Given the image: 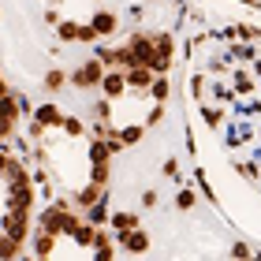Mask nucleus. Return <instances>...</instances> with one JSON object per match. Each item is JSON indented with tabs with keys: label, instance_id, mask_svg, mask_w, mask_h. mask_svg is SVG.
I'll return each instance as SVG.
<instances>
[{
	"label": "nucleus",
	"instance_id": "obj_13",
	"mask_svg": "<svg viewBox=\"0 0 261 261\" xmlns=\"http://www.w3.org/2000/svg\"><path fill=\"white\" fill-rule=\"evenodd\" d=\"M168 93H172V82L164 79V75H153L149 90H146V97H149V101H168Z\"/></svg>",
	"mask_w": 261,
	"mask_h": 261
},
{
	"label": "nucleus",
	"instance_id": "obj_6",
	"mask_svg": "<svg viewBox=\"0 0 261 261\" xmlns=\"http://www.w3.org/2000/svg\"><path fill=\"white\" fill-rule=\"evenodd\" d=\"M120 246L127 254H146L149 250V235L142 228H127V231H120Z\"/></svg>",
	"mask_w": 261,
	"mask_h": 261
},
{
	"label": "nucleus",
	"instance_id": "obj_22",
	"mask_svg": "<svg viewBox=\"0 0 261 261\" xmlns=\"http://www.w3.org/2000/svg\"><path fill=\"white\" fill-rule=\"evenodd\" d=\"M79 27H82V22H56L60 41H79Z\"/></svg>",
	"mask_w": 261,
	"mask_h": 261
},
{
	"label": "nucleus",
	"instance_id": "obj_19",
	"mask_svg": "<svg viewBox=\"0 0 261 261\" xmlns=\"http://www.w3.org/2000/svg\"><path fill=\"white\" fill-rule=\"evenodd\" d=\"M86 220H90V224H97V228H101L105 220H109V205H105V198H97L93 205H86Z\"/></svg>",
	"mask_w": 261,
	"mask_h": 261
},
{
	"label": "nucleus",
	"instance_id": "obj_3",
	"mask_svg": "<svg viewBox=\"0 0 261 261\" xmlns=\"http://www.w3.org/2000/svg\"><path fill=\"white\" fill-rule=\"evenodd\" d=\"M172 56H175V41H172V34H153V75H164V71L172 67Z\"/></svg>",
	"mask_w": 261,
	"mask_h": 261
},
{
	"label": "nucleus",
	"instance_id": "obj_15",
	"mask_svg": "<svg viewBox=\"0 0 261 261\" xmlns=\"http://www.w3.org/2000/svg\"><path fill=\"white\" fill-rule=\"evenodd\" d=\"M45 90H49V93H60L64 86H67V75H64V71L60 67H49V71H45Z\"/></svg>",
	"mask_w": 261,
	"mask_h": 261
},
{
	"label": "nucleus",
	"instance_id": "obj_16",
	"mask_svg": "<svg viewBox=\"0 0 261 261\" xmlns=\"http://www.w3.org/2000/svg\"><path fill=\"white\" fill-rule=\"evenodd\" d=\"M97 60L105 67H123V49H109V45H97Z\"/></svg>",
	"mask_w": 261,
	"mask_h": 261
},
{
	"label": "nucleus",
	"instance_id": "obj_1",
	"mask_svg": "<svg viewBox=\"0 0 261 261\" xmlns=\"http://www.w3.org/2000/svg\"><path fill=\"white\" fill-rule=\"evenodd\" d=\"M101 79H105V64L97 60V56L71 71V86L75 90H101Z\"/></svg>",
	"mask_w": 261,
	"mask_h": 261
},
{
	"label": "nucleus",
	"instance_id": "obj_29",
	"mask_svg": "<svg viewBox=\"0 0 261 261\" xmlns=\"http://www.w3.org/2000/svg\"><path fill=\"white\" fill-rule=\"evenodd\" d=\"M0 93H4V79H0Z\"/></svg>",
	"mask_w": 261,
	"mask_h": 261
},
{
	"label": "nucleus",
	"instance_id": "obj_25",
	"mask_svg": "<svg viewBox=\"0 0 261 261\" xmlns=\"http://www.w3.org/2000/svg\"><path fill=\"white\" fill-rule=\"evenodd\" d=\"M93 116H97L101 123H109V116H112V109H109V97H105V101H93Z\"/></svg>",
	"mask_w": 261,
	"mask_h": 261
},
{
	"label": "nucleus",
	"instance_id": "obj_24",
	"mask_svg": "<svg viewBox=\"0 0 261 261\" xmlns=\"http://www.w3.org/2000/svg\"><path fill=\"white\" fill-rule=\"evenodd\" d=\"M161 120H164V101H153V109H149V116H146V127L161 123Z\"/></svg>",
	"mask_w": 261,
	"mask_h": 261
},
{
	"label": "nucleus",
	"instance_id": "obj_11",
	"mask_svg": "<svg viewBox=\"0 0 261 261\" xmlns=\"http://www.w3.org/2000/svg\"><path fill=\"white\" fill-rule=\"evenodd\" d=\"M53 246H56V235L45 231V228H38V235H34V257H49Z\"/></svg>",
	"mask_w": 261,
	"mask_h": 261
},
{
	"label": "nucleus",
	"instance_id": "obj_2",
	"mask_svg": "<svg viewBox=\"0 0 261 261\" xmlns=\"http://www.w3.org/2000/svg\"><path fill=\"white\" fill-rule=\"evenodd\" d=\"M149 60H153V34H135V38L123 45V67H130V64L149 67Z\"/></svg>",
	"mask_w": 261,
	"mask_h": 261
},
{
	"label": "nucleus",
	"instance_id": "obj_30",
	"mask_svg": "<svg viewBox=\"0 0 261 261\" xmlns=\"http://www.w3.org/2000/svg\"><path fill=\"white\" fill-rule=\"evenodd\" d=\"M53 4H60V0H53Z\"/></svg>",
	"mask_w": 261,
	"mask_h": 261
},
{
	"label": "nucleus",
	"instance_id": "obj_23",
	"mask_svg": "<svg viewBox=\"0 0 261 261\" xmlns=\"http://www.w3.org/2000/svg\"><path fill=\"white\" fill-rule=\"evenodd\" d=\"M60 130H64V135H71V138H79V135H82V120H75V116H64V120H60Z\"/></svg>",
	"mask_w": 261,
	"mask_h": 261
},
{
	"label": "nucleus",
	"instance_id": "obj_5",
	"mask_svg": "<svg viewBox=\"0 0 261 261\" xmlns=\"http://www.w3.org/2000/svg\"><path fill=\"white\" fill-rule=\"evenodd\" d=\"M123 75H127V90H142V93H146L149 82H153V67H146V64H130V67H123Z\"/></svg>",
	"mask_w": 261,
	"mask_h": 261
},
{
	"label": "nucleus",
	"instance_id": "obj_26",
	"mask_svg": "<svg viewBox=\"0 0 261 261\" xmlns=\"http://www.w3.org/2000/svg\"><path fill=\"white\" fill-rule=\"evenodd\" d=\"M231 257H250V246H246V243H235V246H231Z\"/></svg>",
	"mask_w": 261,
	"mask_h": 261
},
{
	"label": "nucleus",
	"instance_id": "obj_9",
	"mask_svg": "<svg viewBox=\"0 0 261 261\" xmlns=\"http://www.w3.org/2000/svg\"><path fill=\"white\" fill-rule=\"evenodd\" d=\"M60 120H64V112L56 109L53 101H49V105H41V109L34 112V123H38L41 130H49V127H60Z\"/></svg>",
	"mask_w": 261,
	"mask_h": 261
},
{
	"label": "nucleus",
	"instance_id": "obj_7",
	"mask_svg": "<svg viewBox=\"0 0 261 261\" xmlns=\"http://www.w3.org/2000/svg\"><path fill=\"white\" fill-rule=\"evenodd\" d=\"M90 27L97 30V38L105 41V38H112V34H116V27H120V19H116L109 8H97V11H93V19H90Z\"/></svg>",
	"mask_w": 261,
	"mask_h": 261
},
{
	"label": "nucleus",
	"instance_id": "obj_12",
	"mask_svg": "<svg viewBox=\"0 0 261 261\" xmlns=\"http://www.w3.org/2000/svg\"><path fill=\"white\" fill-rule=\"evenodd\" d=\"M97 198H105V183H86V187H82V191L75 194V201H79V205L82 209H86V205H93V201H97Z\"/></svg>",
	"mask_w": 261,
	"mask_h": 261
},
{
	"label": "nucleus",
	"instance_id": "obj_28",
	"mask_svg": "<svg viewBox=\"0 0 261 261\" xmlns=\"http://www.w3.org/2000/svg\"><path fill=\"white\" fill-rule=\"evenodd\" d=\"M205 123H209V127H217V123H220V116L213 112V109H205Z\"/></svg>",
	"mask_w": 261,
	"mask_h": 261
},
{
	"label": "nucleus",
	"instance_id": "obj_18",
	"mask_svg": "<svg viewBox=\"0 0 261 261\" xmlns=\"http://www.w3.org/2000/svg\"><path fill=\"white\" fill-rule=\"evenodd\" d=\"M93 257H101V261L116 257V250H112V243H109V235H105V231L93 235Z\"/></svg>",
	"mask_w": 261,
	"mask_h": 261
},
{
	"label": "nucleus",
	"instance_id": "obj_27",
	"mask_svg": "<svg viewBox=\"0 0 261 261\" xmlns=\"http://www.w3.org/2000/svg\"><path fill=\"white\" fill-rule=\"evenodd\" d=\"M142 205H146V209L157 205V191H146V194H142Z\"/></svg>",
	"mask_w": 261,
	"mask_h": 261
},
{
	"label": "nucleus",
	"instance_id": "obj_20",
	"mask_svg": "<svg viewBox=\"0 0 261 261\" xmlns=\"http://www.w3.org/2000/svg\"><path fill=\"white\" fill-rule=\"evenodd\" d=\"M142 135H146V123H130V127H120V142L123 146H135V142H142Z\"/></svg>",
	"mask_w": 261,
	"mask_h": 261
},
{
	"label": "nucleus",
	"instance_id": "obj_14",
	"mask_svg": "<svg viewBox=\"0 0 261 261\" xmlns=\"http://www.w3.org/2000/svg\"><path fill=\"white\" fill-rule=\"evenodd\" d=\"M109 220H112V228L116 231H127V228H138V217L130 209H116V213H109Z\"/></svg>",
	"mask_w": 261,
	"mask_h": 261
},
{
	"label": "nucleus",
	"instance_id": "obj_21",
	"mask_svg": "<svg viewBox=\"0 0 261 261\" xmlns=\"http://www.w3.org/2000/svg\"><path fill=\"white\" fill-rule=\"evenodd\" d=\"M194 201H198V194L191 191V187H183V191L175 194V209H179V213H187V209H194Z\"/></svg>",
	"mask_w": 261,
	"mask_h": 261
},
{
	"label": "nucleus",
	"instance_id": "obj_17",
	"mask_svg": "<svg viewBox=\"0 0 261 261\" xmlns=\"http://www.w3.org/2000/svg\"><path fill=\"white\" fill-rule=\"evenodd\" d=\"M93 235H97V224L86 220V224H79V228L71 231V239H75L79 246H93Z\"/></svg>",
	"mask_w": 261,
	"mask_h": 261
},
{
	"label": "nucleus",
	"instance_id": "obj_8",
	"mask_svg": "<svg viewBox=\"0 0 261 261\" xmlns=\"http://www.w3.org/2000/svg\"><path fill=\"white\" fill-rule=\"evenodd\" d=\"M27 224H30L27 209H8V217H4V231H8V235H15V239L22 243V235H27Z\"/></svg>",
	"mask_w": 261,
	"mask_h": 261
},
{
	"label": "nucleus",
	"instance_id": "obj_4",
	"mask_svg": "<svg viewBox=\"0 0 261 261\" xmlns=\"http://www.w3.org/2000/svg\"><path fill=\"white\" fill-rule=\"evenodd\" d=\"M101 93H105V97H109V101H120L123 97V93H127V75H123V71H109V67H105V79H101Z\"/></svg>",
	"mask_w": 261,
	"mask_h": 261
},
{
	"label": "nucleus",
	"instance_id": "obj_10",
	"mask_svg": "<svg viewBox=\"0 0 261 261\" xmlns=\"http://www.w3.org/2000/svg\"><path fill=\"white\" fill-rule=\"evenodd\" d=\"M19 97H8V93H0V123L8 127H19Z\"/></svg>",
	"mask_w": 261,
	"mask_h": 261
}]
</instances>
